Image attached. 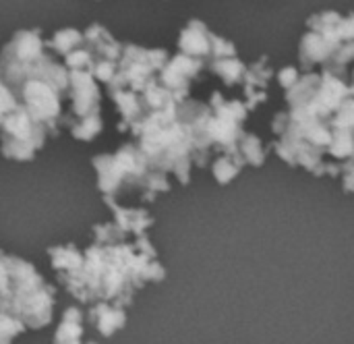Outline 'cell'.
<instances>
[{"mask_svg": "<svg viewBox=\"0 0 354 344\" xmlns=\"http://www.w3.org/2000/svg\"><path fill=\"white\" fill-rule=\"evenodd\" d=\"M93 245L83 251L79 270L58 274L60 284L83 305L100 301L127 309L137 291L147 282H162L166 268L158 262V253L147 237L135 243L114 222L93 226Z\"/></svg>", "mask_w": 354, "mask_h": 344, "instance_id": "cell-1", "label": "cell"}, {"mask_svg": "<svg viewBox=\"0 0 354 344\" xmlns=\"http://www.w3.org/2000/svg\"><path fill=\"white\" fill-rule=\"evenodd\" d=\"M178 104L153 110L131 131L137 147L149 162V168L174 174L180 185L191 181L193 168V139L185 123L178 120Z\"/></svg>", "mask_w": 354, "mask_h": 344, "instance_id": "cell-2", "label": "cell"}, {"mask_svg": "<svg viewBox=\"0 0 354 344\" xmlns=\"http://www.w3.org/2000/svg\"><path fill=\"white\" fill-rule=\"evenodd\" d=\"M354 62V12L334 8L317 10L307 17L305 33L299 42V64L303 71H330L346 75Z\"/></svg>", "mask_w": 354, "mask_h": 344, "instance_id": "cell-3", "label": "cell"}, {"mask_svg": "<svg viewBox=\"0 0 354 344\" xmlns=\"http://www.w3.org/2000/svg\"><path fill=\"white\" fill-rule=\"evenodd\" d=\"M93 168L97 174V189L102 195L114 199L135 191L141 201H153L160 193L170 191L168 174L149 168V162L137 143H124L114 154L93 156Z\"/></svg>", "mask_w": 354, "mask_h": 344, "instance_id": "cell-4", "label": "cell"}, {"mask_svg": "<svg viewBox=\"0 0 354 344\" xmlns=\"http://www.w3.org/2000/svg\"><path fill=\"white\" fill-rule=\"evenodd\" d=\"M170 58L164 48H141L135 44H122L116 75L106 85L108 93L129 89L141 93L147 85L158 79V73Z\"/></svg>", "mask_w": 354, "mask_h": 344, "instance_id": "cell-5", "label": "cell"}, {"mask_svg": "<svg viewBox=\"0 0 354 344\" xmlns=\"http://www.w3.org/2000/svg\"><path fill=\"white\" fill-rule=\"evenodd\" d=\"M48 135V129L17 104L0 125V154L12 162H29L44 147Z\"/></svg>", "mask_w": 354, "mask_h": 344, "instance_id": "cell-6", "label": "cell"}, {"mask_svg": "<svg viewBox=\"0 0 354 344\" xmlns=\"http://www.w3.org/2000/svg\"><path fill=\"white\" fill-rule=\"evenodd\" d=\"M207 104L212 110L207 118V135L212 139L214 152H236V143L245 133V123L249 116L247 104L239 98H224L222 91H212Z\"/></svg>", "mask_w": 354, "mask_h": 344, "instance_id": "cell-7", "label": "cell"}, {"mask_svg": "<svg viewBox=\"0 0 354 344\" xmlns=\"http://www.w3.org/2000/svg\"><path fill=\"white\" fill-rule=\"evenodd\" d=\"M12 93L33 120L41 123L50 135H58L64 116L62 100L66 98V89L44 79H25Z\"/></svg>", "mask_w": 354, "mask_h": 344, "instance_id": "cell-8", "label": "cell"}, {"mask_svg": "<svg viewBox=\"0 0 354 344\" xmlns=\"http://www.w3.org/2000/svg\"><path fill=\"white\" fill-rule=\"evenodd\" d=\"M64 100L71 102L68 114L62 116L64 127L102 112V91L89 71H68V89Z\"/></svg>", "mask_w": 354, "mask_h": 344, "instance_id": "cell-9", "label": "cell"}, {"mask_svg": "<svg viewBox=\"0 0 354 344\" xmlns=\"http://www.w3.org/2000/svg\"><path fill=\"white\" fill-rule=\"evenodd\" d=\"M203 71L205 62L201 58L176 52L166 60V64L158 73V83L166 87L172 93V98L180 104L187 98H191V85Z\"/></svg>", "mask_w": 354, "mask_h": 344, "instance_id": "cell-10", "label": "cell"}, {"mask_svg": "<svg viewBox=\"0 0 354 344\" xmlns=\"http://www.w3.org/2000/svg\"><path fill=\"white\" fill-rule=\"evenodd\" d=\"M46 52V39L39 29H21L4 44L0 64H29Z\"/></svg>", "mask_w": 354, "mask_h": 344, "instance_id": "cell-11", "label": "cell"}, {"mask_svg": "<svg viewBox=\"0 0 354 344\" xmlns=\"http://www.w3.org/2000/svg\"><path fill=\"white\" fill-rule=\"evenodd\" d=\"M274 75L276 73L268 56H259L257 60L247 64L245 79H243V102L247 104L249 112L257 110L261 104L268 102V89Z\"/></svg>", "mask_w": 354, "mask_h": 344, "instance_id": "cell-12", "label": "cell"}, {"mask_svg": "<svg viewBox=\"0 0 354 344\" xmlns=\"http://www.w3.org/2000/svg\"><path fill=\"white\" fill-rule=\"evenodd\" d=\"M214 37L216 33L199 19H191L178 33V42L176 48L183 54L201 58L205 64L212 58V50H214Z\"/></svg>", "mask_w": 354, "mask_h": 344, "instance_id": "cell-13", "label": "cell"}, {"mask_svg": "<svg viewBox=\"0 0 354 344\" xmlns=\"http://www.w3.org/2000/svg\"><path fill=\"white\" fill-rule=\"evenodd\" d=\"M104 203L112 210L114 214V224L124 233V235H133V237H143L147 228H151L153 218L147 210L143 208H124L118 203V199L104 195Z\"/></svg>", "mask_w": 354, "mask_h": 344, "instance_id": "cell-14", "label": "cell"}, {"mask_svg": "<svg viewBox=\"0 0 354 344\" xmlns=\"http://www.w3.org/2000/svg\"><path fill=\"white\" fill-rule=\"evenodd\" d=\"M83 46L89 50L93 62H100V60L118 62L120 50H122V44H118L112 37V33L106 27H102L100 23H93L83 31Z\"/></svg>", "mask_w": 354, "mask_h": 344, "instance_id": "cell-15", "label": "cell"}, {"mask_svg": "<svg viewBox=\"0 0 354 344\" xmlns=\"http://www.w3.org/2000/svg\"><path fill=\"white\" fill-rule=\"evenodd\" d=\"M89 320L102 336L110 338L127 326V309L100 301L89 307Z\"/></svg>", "mask_w": 354, "mask_h": 344, "instance_id": "cell-16", "label": "cell"}, {"mask_svg": "<svg viewBox=\"0 0 354 344\" xmlns=\"http://www.w3.org/2000/svg\"><path fill=\"white\" fill-rule=\"evenodd\" d=\"M205 71H209L212 75H216L226 87H239L243 85L245 79V71H247V62H243L236 56H224V58H216L209 60L205 64Z\"/></svg>", "mask_w": 354, "mask_h": 344, "instance_id": "cell-17", "label": "cell"}, {"mask_svg": "<svg viewBox=\"0 0 354 344\" xmlns=\"http://www.w3.org/2000/svg\"><path fill=\"white\" fill-rule=\"evenodd\" d=\"M54 344H83V311L79 307H68L62 314Z\"/></svg>", "mask_w": 354, "mask_h": 344, "instance_id": "cell-18", "label": "cell"}, {"mask_svg": "<svg viewBox=\"0 0 354 344\" xmlns=\"http://www.w3.org/2000/svg\"><path fill=\"white\" fill-rule=\"evenodd\" d=\"M48 255H50V264H52L56 274L75 272V270H79V266L83 262V251L77 245H73V243L50 247Z\"/></svg>", "mask_w": 354, "mask_h": 344, "instance_id": "cell-19", "label": "cell"}, {"mask_svg": "<svg viewBox=\"0 0 354 344\" xmlns=\"http://www.w3.org/2000/svg\"><path fill=\"white\" fill-rule=\"evenodd\" d=\"M243 168H245V160L239 154V150L228 152V154H218V158L212 162V174L220 185L232 183L241 174Z\"/></svg>", "mask_w": 354, "mask_h": 344, "instance_id": "cell-20", "label": "cell"}, {"mask_svg": "<svg viewBox=\"0 0 354 344\" xmlns=\"http://www.w3.org/2000/svg\"><path fill=\"white\" fill-rule=\"evenodd\" d=\"M236 147H239V154H241L243 160H245V166H255V168L263 166V162H266V158H268V147L263 145L261 137H257L255 133L245 131V133L241 135Z\"/></svg>", "mask_w": 354, "mask_h": 344, "instance_id": "cell-21", "label": "cell"}, {"mask_svg": "<svg viewBox=\"0 0 354 344\" xmlns=\"http://www.w3.org/2000/svg\"><path fill=\"white\" fill-rule=\"evenodd\" d=\"M83 44V31L75 27H64L52 33V37L46 39V50H52L58 56H66L73 50H77Z\"/></svg>", "mask_w": 354, "mask_h": 344, "instance_id": "cell-22", "label": "cell"}, {"mask_svg": "<svg viewBox=\"0 0 354 344\" xmlns=\"http://www.w3.org/2000/svg\"><path fill=\"white\" fill-rule=\"evenodd\" d=\"M66 129L73 135V139H77V141H85V143L87 141H93L104 131L102 112L100 114H93V116H87V118H81V120H75Z\"/></svg>", "mask_w": 354, "mask_h": 344, "instance_id": "cell-23", "label": "cell"}, {"mask_svg": "<svg viewBox=\"0 0 354 344\" xmlns=\"http://www.w3.org/2000/svg\"><path fill=\"white\" fill-rule=\"evenodd\" d=\"M25 330L27 326L19 318L0 311V344H12V341L21 336Z\"/></svg>", "mask_w": 354, "mask_h": 344, "instance_id": "cell-24", "label": "cell"}, {"mask_svg": "<svg viewBox=\"0 0 354 344\" xmlns=\"http://www.w3.org/2000/svg\"><path fill=\"white\" fill-rule=\"evenodd\" d=\"M276 81H278V85L282 87V91H286V89H290L295 83H297V79L301 77V69L299 66H292V64H286V66H282L280 71H276Z\"/></svg>", "mask_w": 354, "mask_h": 344, "instance_id": "cell-25", "label": "cell"}, {"mask_svg": "<svg viewBox=\"0 0 354 344\" xmlns=\"http://www.w3.org/2000/svg\"><path fill=\"white\" fill-rule=\"evenodd\" d=\"M17 98H15V93H12V89L0 79V125H2V120H4V116L12 110V108H17Z\"/></svg>", "mask_w": 354, "mask_h": 344, "instance_id": "cell-26", "label": "cell"}, {"mask_svg": "<svg viewBox=\"0 0 354 344\" xmlns=\"http://www.w3.org/2000/svg\"><path fill=\"white\" fill-rule=\"evenodd\" d=\"M340 183H342V189H344L346 193H354V160L342 162Z\"/></svg>", "mask_w": 354, "mask_h": 344, "instance_id": "cell-27", "label": "cell"}, {"mask_svg": "<svg viewBox=\"0 0 354 344\" xmlns=\"http://www.w3.org/2000/svg\"><path fill=\"white\" fill-rule=\"evenodd\" d=\"M348 83H351V91H353V96H354V71H353V75H351V81H348Z\"/></svg>", "mask_w": 354, "mask_h": 344, "instance_id": "cell-28", "label": "cell"}, {"mask_svg": "<svg viewBox=\"0 0 354 344\" xmlns=\"http://www.w3.org/2000/svg\"><path fill=\"white\" fill-rule=\"evenodd\" d=\"M85 344H97V343H85Z\"/></svg>", "mask_w": 354, "mask_h": 344, "instance_id": "cell-29", "label": "cell"}]
</instances>
